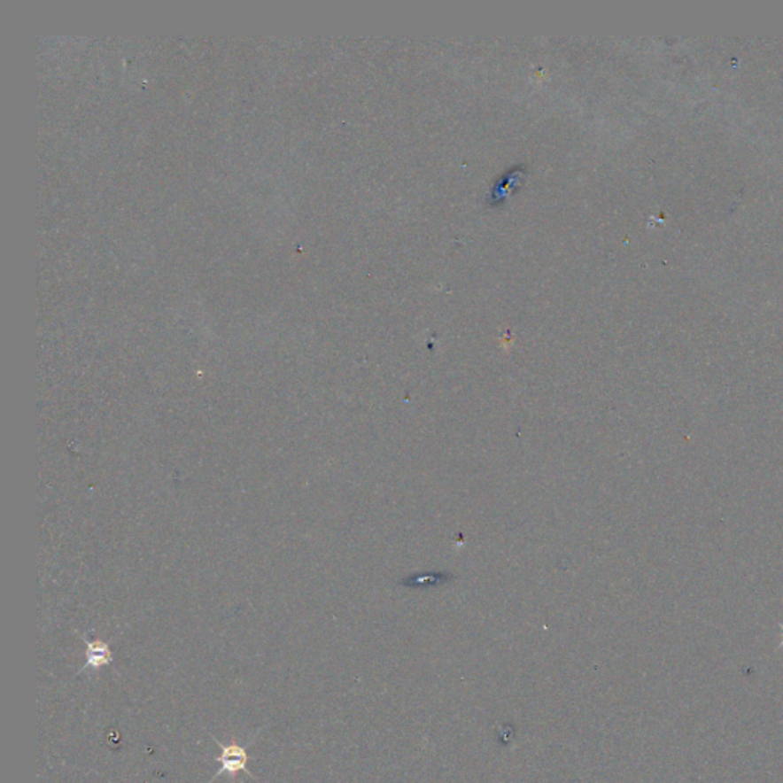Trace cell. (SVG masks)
<instances>
[{"label":"cell","mask_w":783,"mask_h":783,"mask_svg":"<svg viewBox=\"0 0 783 783\" xmlns=\"http://www.w3.org/2000/svg\"><path fill=\"white\" fill-rule=\"evenodd\" d=\"M212 738L219 745V748H221V755L218 757H214V761H218L221 764V767H219L218 772L214 774V778L212 780L219 778V776H222V774H227L229 778L235 779L239 772H246L248 776H252V779L258 780L256 776H252V771H248L250 756H248L244 747L237 744L236 740H233L231 744L225 745L221 744L214 736H212Z\"/></svg>","instance_id":"obj_1"},{"label":"cell","mask_w":783,"mask_h":783,"mask_svg":"<svg viewBox=\"0 0 783 783\" xmlns=\"http://www.w3.org/2000/svg\"><path fill=\"white\" fill-rule=\"evenodd\" d=\"M86 664H84L83 669L80 671H86V669H101V667L107 666V664H111V661H112V652L109 649V644L103 643V641H86Z\"/></svg>","instance_id":"obj_2"}]
</instances>
